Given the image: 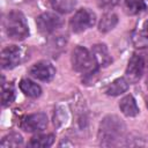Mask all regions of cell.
Masks as SVG:
<instances>
[{
    "label": "cell",
    "mask_w": 148,
    "mask_h": 148,
    "mask_svg": "<svg viewBox=\"0 0 148 148\" xmlns=\"http://www.w3.org/2000/svg\"><path fill=\"white\" fill-rule=\"evenodd\" d=\"M125 12L130 15H135L146 9V3L143 0H124Z\"/></svg>",
    "instance_id": "18"
},
{
    "label": "cell",
    "mask_w": 148,
    "mask_h": 148,
    "mask_svg": "<svg viewBox=\"0 0 148 148\" xmlns=\"http://www.w3.org/2000/svg\"><path fill=\"white\" fill-rule=\"evenodd\" d=\"M132 40H133V44L139 49L147 47L148 46V32L146 30L135 31L132 36Z\"/></svg>",
    "instance_id": "20"
},
{
    "label": "cell",
    "mask_w": 148,
    "mask_h": 148,
    "mask_svg": "<svg viewBox=\"0 0 148 148\" xmlns=\"http://www.w3.org/2000/svg\"><path fill=\"white\" fill-rule=\"evenodd\" d=\"M36 25L39 32L44 35H50V34H53L56 30H58L62 25V20L57 14L46 12L37 16Z\"/></svg>",
    "instance_id": "5"
},
{
    "label": "cell",
    "mask_w": 148,
    "mask_h": 148,
    "mask_svg": "<svg viewBox=\"0 0 148 148\" xmlns=\"http://www.w3.org/2000/svg\"><path fill=\"white\" fill-rule=\"evenodd\" d=\"M126 131V126L124 121L114 116V114H108L105 116L98 128V140L99 145L104 147H111L118 145V142L124 138Z\"/></svg>",
    "instance_id": "1"
},
{
    "label": "cell",
    "mask_w": 148,
    "mask_h": 148,
    "mask_svg": "<svg viewBox=\"0 0 148 148\" xmlns=\"http://www.w3.org/2000/svg\"><path fill=\"white\" fill-rule=\"evenodd\" d=\"M23 143V138L17 132H12L2 138L1 140V148H9V147H18Z\"/></svg>",
    "instance_id": "17"
},
{
    "label": "cell",
    "mask_w": 148,
    "mask_h": 148,
    "mask_svg": "<svg viewBox=\"0 0 148 148\" xmlns=\"http://www.w3.org/2000/svg\"><path fill=\"white\" fill-rule=\"evenodd\" d=\"M6 35L15 40H22L29 36V27L25 16L20 10H10L3 18Z\"/></svg>",
    "instance_id": "2"
},
{
    "label": "cell",
    "mask_w": 148,
    "mask_h": 148,
    "mask_svg": "<svg viewBox=\"0 0 148 148\" xmlns=\"http://www.w3.org/2000/svg\"><path fill=\"white\" fill-rule=\"evenodd\" d=\"M128 87H130V82L125 77H119V79H116L114 81H112L108 86L105 92L109 96H118V95H121L123 92H125L128 89Z\"/></svg>",
    "instance_id": "13"
},
{
    "label": "cell",
    "mask_w": 148,
    "mask_h": 148,
    "mask_svg": "<svg viewBox=\"0 0 148 148\" xmlns=\"http://www.w3.org/2000/svg\"><path fill=\"white\" fill-rule=\"evenodd\" d=\"M119 0H97V3L101 8H112L113 6H116L118 3Z\"/></svg>",
    "instance_id": "21"
},
{
    "label": "cell",
    "mask_w": 148,
    "mask_h": 148,
    "mask_svg": "<svg viewBox=\"0 0 148 148\" xmlns=\"http://www.w3.org/2000/svg\"><path fill=\"white\" fill-rule=\"evenodd\" d=\"M145 59L141 54L133 53L132 57L128 60L126 71H125V79L130 83H135L138 82L145 71Z\"/></svg>",
    "instance_id": "6"
},
{
    "label": "cell",
    "mask_w": 148,
    "mask_h": 148,
    "mask_svg": "<svg viewBox=\"0 0 148 148\" xmlns=\"http://www.w3.org/2000/svg\"><path fill=\"white\" fill-rule=\"evenodd\" d=\"M145 30L148 32V21H146V22H145Z\"/></svg>",
    "instance_id": "22"
},
{
    "label": "cell",
    "mask_w": 148,
    "mask_h": 148,
    "mask_svg": "<svg viewBox=\"0 0 148 148\" xmlns=\"http://www.w3.org/2000/svg\"><path fill=\"white\" fill-rule=\"evenodd\" d=\"M71 61L74 71L87 75L95 73L98 67L91 51L83 46H76L73 50Z\"/></svg>",
    "instance_id": "3"
},
{
    "label": "cell",
    "mask_w": 148,
    "mask_h": 148,
    "mask_svg": "<svg viewBox=\"0 0 148 148\" xmlns=\"http://www.w3.org/2000/svg\"><path fill=\"white\" fill-rule=\"evenodd\" d=\"M2 90H1V103L2 106H7L15 99V89L12 83H2Z\"/></svg>",
    "instance_id": "19"
},
{
    "label": "cell",
    "mask_w": 148,
    "mask_h": 148,
    "mask_svg": "<svg viewBox=\"0 0 148 148\" xmlns=\"http://www.w3.org/2000/svg\"><path fill=\"white\" fill-rule=\"evenodd\" d=\"M20 89L24 95H27L29 97H32V98L39 97L40 94H42L40 86L37 84L36 82L29 80V79H22L20 81Z\"/></svg>",
    "instance_id": "12"
},
{
    "label": "cell",
    "mask_w": 148,
    "mask_h": 148,
    "mask_svg": "<svg viewBox=\"0 0 148 148\" xmlns=\"http://www.w3.org/2000/svg\"><path fill=\"white\" fill-rule=\"evenodd\" d=\"M147 106H148V103H147Z\"/></svg>",
    "instance_id": "23"
},
{
    "label": "cell",
    "mask_w": 148,
    "mask_h": 148,
    "mask_svg": "<svg viewBox=\"0 0 148 148\" xmlns=\"http://www.w3.org/2000/svg\"><path fill=\"white\" fill-rule=\"evenodd\" d=\"M119 109L126 117H135L139 113L136 101L132 95L124 96L119 102Z\"/></svg>",
    "instance_id": "11"
},
{
    "label": "cell",
    "mask_w": 148,
    "mask_h": 148,
    "mask_svg": "<svg viewBox=\"0 0 148 148\" xmlns=\"http://www.w3.org/2000/svg\"><path fill=\"white\" fill-rule=\"evenodd\" d=\"M23 58L22 50L16 45H8L1 51V67L3 69H12L16 67Z\"/></svg>",
    "instance_id": "7"
},
{
    "label": "cell",
    "mask_w": 148,
    "mask_h": 148,
    "mask_svg": "<svg viewBox=\"0 0 148 148\" xmlns=\"http://www.w3.org/2000/svg\"><path fill=\"white\" fill-rule=\"evenodd\" d=\"M96 23V15L88 8L79 9L69 20V27L73 32L79 34L89 28H91Z\"/></svg>",
    "instance_id": "4"
},
{
    "label": "cell",
    "mask_w": 148,
    "mask_h": 148,
    "mask_svg": "<svg viewBox=\"0 0 148 148\" xmlns=\"http://www.w3.org/2000/svg\"><path fill=\"white\" fill-rule=\"evenodd\" d=\"M54 134H38L34 138H31L29 146L30 147H40V148H47L51 147L54 142Z\"/></svg>",
    "instance_id": "16"
},
{
    "label": "cell",
    "mask_w": 148,
    "mask_h": 148,
    "mask_svg": "<svg viewBox=\"0 0 148 148\" xmlns=\"http://www.w3.org/2000/svg\"><path fill=\"white\" fill-rule=\"evenodd\" d=\"M76 0H50L51 7L61 14H67L72 12L76 6Z\"/></svg>",
    "instance_id": "15"
},
{
    "label": "cell",
    "mask_w": 148,
    "mask_h": 148,
    "mask_svg": "<svg viewBox=\"0 0 148 148\" xmlns=\"http://www.w3.org/2000/svg\"><path fill=\"white\" fill-rule=\"evenodd\" d=\"M117 23H118L117 14H114L113 12L105 13L98 23V30L101 32H108V31L112 30L117 25Z\"/></svg>",
    "instance_id": "14"
},
{
    "label": "cell",
    "mask_w": 148,
    "mask_h": 148,
    "mask_svg": "<svg viewBox=\"0 0 148 148\" xmlns=\"http://www.w3.org/2000/svg\"><path fill=\"white\" fill-rule=\"evenodd\" d=\"M91 53L99 67H108L112 62V58L105 44H95L91 47Z\"/></svg>",
    "instance_id": "10"
},
{
    "label": "cell",
    "mask_w": 148,
    "mask_h": 148,
    "mask_svg": "<svg viewBox=\"0 0 148 148\" xmlns=\"http://www.w3.org/2000/svg\"><path fill=\"white\" fill-rule=\"evenodd\" d=\"M29 74L36 80H39L43 82H49L54 77L56 68L53 67V65L51 62H49L46 60H42V61L34 64L30 67Z\"/></svg>",
    "instance_id": "9"
},
{
    "label": "cell",
    "mask_w": 148,
    "mask_h": 148,
    "mask_svg": "<svg viewBox=\"0 0 148 148\" xmlns=\"http://www.w3.org/2000/svg\"><path fill=\"white\" fill-rule=\"evenodd\" d=\"M47 126V116L44 112H37L25 116L21 121V128L27 132H40Z\"/></svg>",
    "instance_id": "8"
}]
</instances>
